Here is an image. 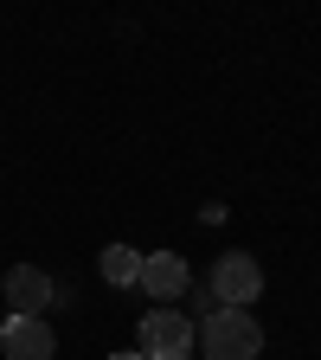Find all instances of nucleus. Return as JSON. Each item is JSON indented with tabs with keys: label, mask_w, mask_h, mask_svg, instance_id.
<instances>
[{
	"label": "nucleus",
	"mask_w": 321,
	"mask_h": 360,
	"mask_svg": "<svg viewBox=\"0 0 321 360\" xmlns=\"http://www.w3.org/2000/svg\"><path fill=\"white\" fill-rule=\"evenodd\" d=\"M263 328L251 322V309H218L199 322V360H257Z\"/></svg>",
	"instance_id": "1"
},
{
	"label": "nucleus",
	"mask_w": 321,
	"mask_h": 360,
	"mask_svg": "<svg viewBox=\"0 0 321 360\" xmlns=\"http://www.w3.org/2000/svg\"><path fill=\"white\" fill-rule=\"evenodd\" d=\"M193 315L180 309H148L142 315V341H135V354L142 360H193Z\"/></svg>",
	"instance_id": "2"
},
{
	"label": "nucleus",
	"mask_w": 321,
	"mask_h": 360,
	"mask_svg": "<svg viewBox=\"0 0 321 360\" xmlns=\"http://www.w3.org/2000/svg\"><path fill=\"white\" fill-rule=\"evenodd\" d=\"M206 290H212V302H218V309H251V302L263 296V264H257V257H244V251H225V257L212 264Z\"/></svg>",
	"instance_id": "3"
},
{
	"label": "nucleus",
	"mask_w": 321,
	"mask_h": 360,
	"mask_svg": "<svg viewBox=\"0 0 321 360\" xmlns=\"http://www.w3.org/2000/svg\"><path fill=\"white\" fill-rule=\"evenodd\" d=\"M0 354L7 360H52L58 335L45 328V315H7V322H0Z\"/></svg>",
	"instance_id": "4"
},
{
	"label": "nucleus",
	"mask_w": 321,
	"mask_h": 360,
	"mask_svg": "<svg viewBox=\"0 0 321 360\" xmlns=\"http://www.w3.org/2000/svg\"><path fill=\"white\" fill-rule=\"evenodd\" d=\"M142 296H155V302H173V296H187V257L180 251H148L142 257Z\"/></svg>",
	"instance_id": "5"
},
{
	"label": "nucleus",
	"mask_w": 321,
	"mask_h": 360,
	"mask_svg": "<svg viewBox=\"0 0 321 360\" xmlns=\"http://www.w3.org/2000/svg\"><path fill=\"white\" fill-rule=\"evenodd\" d=\"M45 302H58V283L45 277L39 264H13V270H7V309H13V315H39Z\"/></svg>",
	"instance_id": "6"
},
{
	"label": "nucleus",
	"mask_w": 321,
	"mask_h": 360,
	"mask_svg": "<svg viewBox=\"0 0 321 360\" xmlns=\"http://www.w3.org/2000/svg\"><path fill=\"white\" fill-rule=\"evenodd\" d=\"M97 270H103V283H116V290H129L135 277H142V251H135V245H110V251L97 257Z\"/></svg>",
	"instance_id": "7"
},
{
	"label": "nucleus",
	"mask_w": 321,
	"mask_h": 360,
	"mask_svg": "<svg viewBox=\"0 0 321 360\" xmlns=\"http://www.w3.org/2000/svg\"><path fill=\"white\" fill-rule=\"evenodd\" d=\"M110 360H142V354H135V347H122V354H110Z\"/></svg>",
	"instance_id": "8"
}]
</instances>
